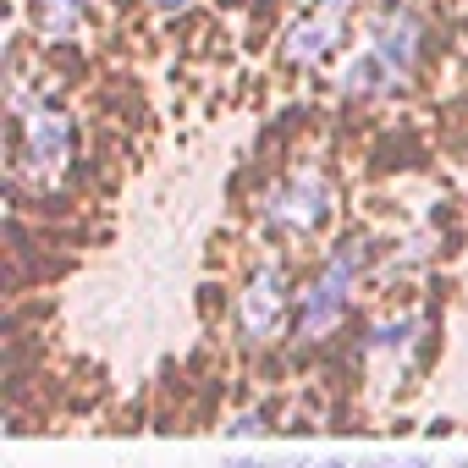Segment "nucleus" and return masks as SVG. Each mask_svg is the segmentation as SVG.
Wrapping results in <instances>:
<instances>
[{
    "label": "nucleus",
    "mask_w": 468,
    "mask_h": 468,
    "mask_svg": "<svg viewBox=\"0 0 468 468\" xmlns=\"http://www.w3.org/2000/svg\"><path fill=\"white\" fill-rule=\"evenodd\" d=\"M226 468H282V463H271V457H231Z\"/></svg>",
    "instance_id": "nucleus-10"
},
{
    "label": "nucleus",
    "mask_w": 468,
    "mask_h": 468,
    "mask_svg": "<svg viewBox=\"0 0 468 468\" xmlns=\"http://www.w3.org/2000/svg\"><path fill=\"white\" fill-rule=\"evenodd\" d=\"M149 6L160 12V17H182V12H193L198 0H149Z\"/></svg>",
    "instance_id": "nucleus-9"
},
{
    "label": "nucleus",
    "mask_w": 468,
    "mask_h": 468,
    "mask_svg": "<svg viewBox=\"0 0 468 468\" xmlns=\"http://www.w3.org/2000/svg\"><path fill=\"white\" fill-rule=\"evenodd\" d=\"M457 468H468V463H457Z\"/></svg>",
    "instance_id": "nucleus-14"
},
{
    "label": "nucleus",
    "mask_w": 468,
    "mask_h": 468,
    "mask_svg": "<svg viewBox=\"0 0 468 468\" xmlns=\"http://www.w3.org/2000/svg\"><path fill=\"white\" fill-rule=\"evenodd\" d=\"M353 12H358V0H309L298 17H287L282 50H276L282 72H320L325 61H336L347 45Z\"/></svg>",
    "instance_id": "nucleus-6"
},
{
    "label": "nucleus",
    "mask_w": 468,
    "mask_h": 468,
    "mask_svg": "<svg viewBox=\"0 0 468 468\" xmlns=\"http://www.w3.org/2000/svg\"><path fill=\"white\" fill-rule=\"evenodd\" d=\"M391 468H430V457H424V452H419V457H402V463L391 457Z\"/></svg>",
    "instance_id": "nucleus-11"
},
{
    "label": "nucleus",
    "mask_w": 468,
    "mask_h": 468,
    "mask_svg": "<svg viewBox=\"0 0 468 468\" xmlns=\"http://www.w3.org/2000/svg\"><path fill=\"white\" fill-rule=\"evenodd\" d=\"M380 260V243L375 231L364 226H347L336 231V243L320 249V265L298 276V303H292V331H287V347L303 358L336 347L342 325L353 320V303H358V287H364V271Z\"/></svg>",
    "instance_id": "nucleus-2"
},
{
    "label": "nucleus",
    "mask_w": 468,
    "mask_h": 468,
    "mask_svg": "<svg viewBox=\"0 0 468 468\" xmlns=\"http://www.w3.org/2000/svg\"><path fill=\"white\" fill-rule=\"evenodd\" d=\"M12 67V94H6V182L12 187H39V204L61 182L78 176V149H83V133H78V116L39 83L28 89V72L17 61Z\"/></svg>",
    "instance_id": "nucleus-1"
},
{
    "label": "nucleus",
    "mask_w": 468,
    "mask_h": 468,
    "mask_svg": "<svg viewBox=\"0 0 468 468\" xmlns=\"http://www.w3.org/2000/svg\"><path fill=\"white\" fill-rule=\"evenodd\" d=\"M292 303H298V276H292L287 254L254 260L243 287L231 292V336H238V347L249 358L276 353L292 331Z\"/></svg>",
    "instance_id": "nucleus-4"
},
{
    "label": "nucleus",
    "mask_w": 468,
    "mask_h": 468,
    "mask_svg": "<svg viewBox=\"0 0 468 468\" xmlns=\"http://www.w3.org/2000/svg\"><path fill=\"white\" fill-rule=\"evenodd\" d=\"M336 215V187L320 160H298L282 176H271L254 198V220L276 254H298L303 243H320Z\"/></svg>",
    "instance_id": "nucleus-3"
},
{
    "label": "nucleus",
    "mask_w": 468,
    "mask_h": 468,
    "mask_svg": "<svg viewBox=\"0 0 468 468\" xmlns=\"http://www.w3.org/2000/svg\"><path fill=\"white\" fill-rule=\"evenodd\" d=\"M89 23H94V0H34V34H39V45L83 39Z\"/></svg>",
    "instance_id": "nucleus-8"
},
{
    "label": "nucleus",
    "mask_w": 468,
    "mask_h": 468,
    "mask_svg": "<svg viewBox=\"0 0 468 468\" xmlns=\"http://www.w3.org/2000/svg\"><path fill=\"white\" fill-rule=\"evenodd\" d=\"M408 83L364 45L358 56H342V67H336V94L347 100V105H369V100H391V94H402Z\"/></svg>",
    "instance_id": "nucleus-7"
},
{
    "label": "nucleus",
    "mask_w": 468,
    "mask_h": 468,
    "mask_svg": "<svg viewBox=\"0 0 468 468\" xmlns=\"http://www.w3.org/2000/svg\"><path fill=\"white\" fill-rule=\"evenodd\" d=\"M364 39H369V50L402 83H419L424 67H430V56H435V23L419 6H408V0H386V6H375L364 17Z\"/></svg>",
    "instance_id": "nucleus-5"
},
{
    "label": "nucleus",
    "mask_w": 468,
    "mask_h": 468,
    "mask_svg": "<svg viewBox=\"0 0 468 468\" xmlns=\"http://www.w3.org/2000/svg\"><path fill=\"white\" fill-rule=\"evenodd\" d=\"M314 468H353V463H347V457H320Z\"/></svg>",
    "instance_id": "nucleus-12"
},
{
    "label": "nucleus",
    "mask_w": 468,
    "mask_h": 468,
    "mask_svg": "<svg viewBox=\"0 0 468 468\" xmlns=\"http://www.w3.org/2000/svg\"><path fill=\"white\" fill-rule=\"evenodd\" d=\"M282 468H309V463H303V457H287V463H282Z\"/></svg>",
    "instance_id": "nucleus-13"
}]
</instances>
